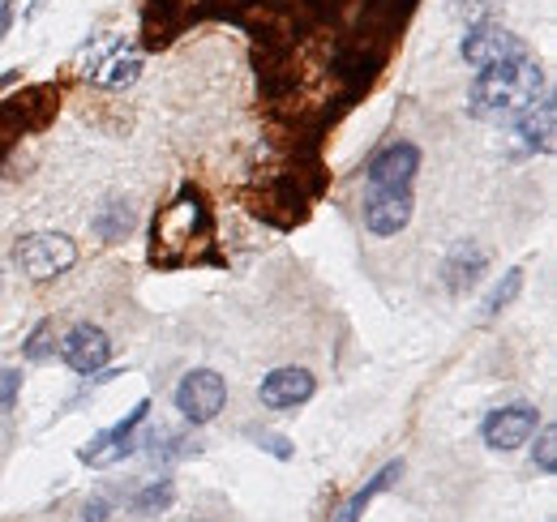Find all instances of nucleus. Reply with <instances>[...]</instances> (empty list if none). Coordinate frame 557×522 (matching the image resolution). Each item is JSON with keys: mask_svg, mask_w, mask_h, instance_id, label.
Instances as JSON below:
<instances>
[{"mask_svg": "<svg viewBox=\"0 0 557 522\" xmlns=\"http://www.w3.org/2000/svg\"><path fill=\"white\" fill-rule=\"evenodd\" d=\"M485 249H476L472 240H463V245H455L450 249V258L442 265V274H446V287L450 291H468L481 274H485Z\"/></svg>", "mask_w": 557, "mask_h": 522, "instance_id": "f8f14e48", "label": "nucleus"}, {"mask_svg": "<svg viewBox=\"0 0 557 522\" xmlns=\"http://www.w3.org/2000/svg\"><path fill=\"white\" fill-rule=\"evenodd\" d=\"M412 223V189H369L364 227L373 236H399Z\"/></svg>", "mask_w": 557, "mask_h": 522, "instance_id": "6e6552de", "label": "nucleus"}, {"mask_svg": "<svg viewBox=\"0 0 557 522\" xmlns=\"http://www.w3.org/2000/svg\"><path fill=\"white\" fill-rule=\"evenodd\" d=\"M459 52H463V61L476 69V73L506 65V61H519V57H532V52H528V44H523L515 30H506V26H493V22H481V26H472V30L463 35Z\"/></svg>", "mask_w": 557, "mask_h": 522, "instance_id": "7ed1b4c3", "label": "nucleus"}, {"mask_svg": "<svg viewBox=\"0 0 557 522\" xmlns=\"http://www.w3.org/2000/svg\"><path fill=\"white\" fill-rule=\"evenodd\" d=\"M313 390H318V382H313L309 369H275L271 377H262L258 398H262V407H271V411H287V407L309 402Z\"/></svg>", "mask_w": 557, "mask_h": 522, "instance_id": "9d476101", "label": "nucleus"}, {"mask_svg": "<svg viewBox=\"0 0 557 522\" xmlns=\"http://www.w3.org/2000/svg\"><path fill=\"white\" fill-rule=\"evenodd\" d=\"M108 69H112V73H95V82H99V86H125V82L138 77L141 61L138 57H121V61H112Z\"/></svg>", "mask_w": 557, "mask_h": 522, "instance_id": "f3484780", "label": "nucleus"}, {"mask_svg": "<svg viewBox=\"0 0 557 522\" xmlns=\"http://www.w3.org/2000/svg\"><path fill=\"white\" fill-rule=\"evenodd\" d=\"M90 227H95V236H103L108 245H116V240H125L134 232V206L112 197V201L99 206V214L90 219Z\"/></svg>", "mask_w": 557, "mask_h": 522, "instance_id": "4468645a", "label": "nucleus"}, {"mask_svg": "<svg viewBox=\"0 0 557 522\" xmlns=\"http://www.w3.org/2000/svg\"><path fill=\"white\" fill-rule=\"evenodd\" d=\"M420 172V150L412 141H391L369 159V189H412Z\"/></svg>", "mask_w": 557, "mask_h": 522, "instance_id": "423d86ee", "label": "nucleus"}, {"mask_svg": "<svg viewBox=\"0 0 557 522\" xmlns=\"http://www.w3.org/2000/svg\"><path fill=\"white\" fill-rule=\"evenodd\" d=\"M146 415H150V402L141 398L138 407L129 411V420H121L116 428H108V433H99L86 450H82V462L86 467H112V462H121V458L134 455V433H138L141 424H146Z\"/></svg>", "mask_w": 557, "mask_h": 522, "instance_id": "0eeeda50", "label": "nucleus"}, {"mask_svg": "<svg viewBox=\"0 0 557 522\" xmlns=\"http://www.w3.org/2000/svg\"><path fill=\"white\" fill-rule=\"evenodd\" d=\"M523 291V270H506V283H497L493 287V296L485 300V318H497L515 296Z\"/></svg>", "mask_w": 557, "mask_h": 522, "instance_id": "dca6fc26", "label": "nucleus"}, {"mask_svg": "<svg viewBox=\"0 0 557 522\" xmlns=\"http://www.w3.org/2000/svg\"><path fill=\"white\" fill-rule=\"evenodd\" d=\"M541 95H545V69L536 57H519V61H506V65L476 73L468 108L481 121L506 125V121H519L528 108H536Z\"/></svg>", "mask_w": 557, "mask_h": 522, "instance_id": "f257e3e1", "label": "nucleus"}, {"mask_svg": "<svg viewBox=\"0 0 557 522\" xmlns=\"http://www.w3.org/2000/svg\"><path fill=\"white\" fill-rule=\"evenodd\" d=\"M536 424H541V415H536V407H532V402H510V407L488 411L485 424H481V437H485L488 450L510 455V450H519V446H528V442H532Z\"/></svg>", "mask_w": 557, "mask_h": 522, "instance_id": "39448f33", "label": "nucleus"}, {"mask_svg": "<svg viewBox=\"0 0 557 522\" xmlns=\"http://www.w3.org/2000/svg\"><path fill=\"white\" fill-rule=\"evenodd\" d=\"M223 402H227V382L214 369H194L176 386V411L189 424H210L223 411Z\"/></svg>", "mask_w": 557, "mask_h": 522, "instance_id": "20e7f679", "label": "nucleus"}, {"mask_svg": "<svg viewBox=\"0 0 557 522\" xmlns=\"http://www.w3.org/2000/svg\"><path fill=\"white\" fill-rule=\"evenodd\" d=\"M22 390V373H13V369H4L0 373V407H13V398Z\"/></svg>", "mask_w": 557, "mask_h": 522, "instance_id": "6ab92c4d", "label": "nucleus"}, {"mask_svg": "<svg viewBox=\"0 0 557 522\" xmlns=\"http://www.w3.org/2000/svg\"><path fill=\"white\" fill-rule=\"evenodd\" d=\"M13 261L26 278L35 283H48V278H61L65 270H73L77 261V245H73L65 232H35V236H22Z\"/></svg>", "mask_w": 557, "mask_h": 522, "instance_id": "f03ea898", "label": "nucleus"}, {"mask_svg": "<svg viewBox=\"0 0 557 522\" xmlns=\"http://www.w3.org/2000/svg\"><path fill=\"white\" fill-rule=\"evenodd\" d=\"M44 334H48V326L35 330V338H30V347H26V356H30V360H44V356H48V347H44Z\"/></svg>", "mask_w": 557, "mask_h": 522, "instance_id": "412c9836", "label": "nucleus"}, {"mask_svg": "<svg viewBox=\"0 0 557 522\" xmlns=\"http://www.w3.org/2000/svg\"><path fill=\"white\" fill-rule=\"evenodd\" d=\"M9 26H13V0H0V39L9 35Z\"/></svg>", "mask_w": 557, "mask_h": 522, "instance_id": "5701e85b", "label": "nucleus"}, {"mask_svg": "<svg viewBox=\"0 0 557 522\" xmlns=\"http://www.w3.org/2000/svg\"><path fill=\"white\" fill-rule=\"evenodd\" d=\"M554 446H557V428L549 424L545 433H541V446H536V467L545 471V475H554L557 471V455H554Z\"/></svg>", "mask_w": 557, "mask_h": 522, "instance_id": "a211bd4d", "label": "nucleus"}, {"mask_svg": "<svg viewBox=\"0 0 557 522\" xmlns=\"http://www.w3.org/2000/svg\"><path fill=\"white\" fill-rule=\"evenodd\" d=\"M554 125H557V103L554 95H541L536 108H528L519 121H515V137H519V150L523 154H545L554 150Z\"/></svg>", "mask_w": 557, "mask_h": 522, "instance_id": "9b49d317", "label": "nucleus"}, {"mask_svg": "<svg viewBox=\"0 0 557 522\" xmlns=\"http://www.w3.org/2000/svg\"><path fill=\"white\" fill-rule=\"evenodd\" d=\"M262 446H267L275 458H292V446H287L283 437H271V433H267V437H262Z\"/></svg>", "mask_w": 557, "mask_h": 522, "instance_id": "4be33fe9", "label": "nucleus"}, {"mask_svg": "<svg viewBox=\"0 0 557 522\" xmlns=\"http://www.w3.org/2000/svg\"><path fill=\"white\" fill-rule=\"evenodd\" d=\"M61 360L70 364L73 373H99V369L112 360V338H108V330L90 326V322L73 326L70 334H65V343H61Z\"/></svg>", "mask_w": 557, "mask_h": 522, "instance_id": "1a4fd4ad", "label": "nucleus"}, {"mask_svg": "<svg viewBox=\"0 0 557 522\" xmlns=\"http://www.w3.org/2000/svg\"><path fill=\"white\" fill-rule=\"evenodd\" d=\"M172 497H176V488L168 480H159V484L141 488L138 497H134V514H163L172 506Z\"/></svg>", "mask_w": 557, "mask_h": 522, "instance_id": "2eb2a0df", "label": "nucleus"}, {"mask_svg": "<svg viewBox=\"0 0 557 522\" xmlns=\"http://www.w3.org/2000/svg\"><path fill=\"white\" fill-rule=\"evenodd\" d=\"M399 475H404V462H386V467H382V471H377V475H373V480H369V484H364V488H360L351 501H344V506H339L335 522H360V514L369 510V501H373V497H382V493H386V488H391Z\"/></svg>", "mask_w": 557, "mask_h": 522, "instance_id": "ddd939ff", "label": "nucleus"}, {"mask_svg": "<svg viewBox=\"0 0 557 522\" xmlns=\"http://www.w3.org/2000/svg\"><path fill=\"white\" fill-rule=\"evenodd\" d=\"M108 510H112V506L99 497V501H86V514H82V519H86V522H103V519H108Z\"/></svg>", "mask_w": 557, "mask_h": 522, "instance_id": "aec40b11", "label": "nucleus"}]
</instances>
